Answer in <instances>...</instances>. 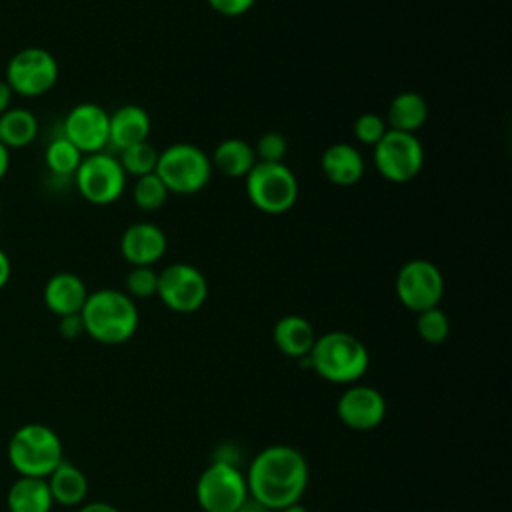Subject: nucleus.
Instances as JSON below:
<instances>
[{
	"instance_id": "1",
	"label": "nucleus",
	"mask_w": 512,
	"mask_h": 512,
	"mask_svg": "<svg viewBox=\"0 0 512 512\" xmlns=\"http://www.w3.org/2000/svg\"><path fill=\"white\" fill-rule=\"evenodd\" d=\"M244 474L250 498L270 512L300 502L310 480L306 456L288 444L262 448Z\"/></svg>"
},
{
	"instance_id": "2",
	"label": "nucleus",
	"mask_w": 512,
	"mask_h": 512,
	"mask_svg": "<svg viewBox=\"0 0 512 512\" xmlns=\"http://www.w3.org/2000/svg\"><path fill=\"white\" fill-rule=\"evenodd\" d=\"M80 318L84 334L106 346L128 342L136 334L140 322L136 302L124 290L116 288L88 292Z\"/></svg>"
},
{
	"instance_id": "3",
	"label": "nucleus",
	"mask_w": 512,
	"mask_h": 512,
	"mask_svg": "<svg viewBox=\"0 0 512 512\" xmlns=\"http://www.w3.org/2000/svg\"><path fill=\"white\" fill-rule=\"evenodd\" d=\"M322 380L330 384H356L368 372L370 352L366 344L344 330H332L316 336L310 354L300 360Z\"/></svg>"
},
{
	"instance_id": "4",
	"label": "nucleus",
	"mask_w": 512,
	"mask_h": 512,
	"mask_svg": "<svg viewBox=\"0 0 512 512\" xmlns=\"http://www.w3.org/2000/svg\"><path fill=\"white\" fill-rule=\"evenodd\" d=\"M8 460L20 476L46 478L64 460L62 440L46 424H24L8 440Z\"/></svg>"
},
{
	"instance_id": "5",
	"label": "nucleus",
	"mask_w": 512,
	"mask_h": 512,
	"mask_svg": "<svg viewBox=\"0 0 512 512\" xmlns=\"http://www.w3.org/2000/svg\"><path fill=\"white\" fill-rule=\"evenodd\" d=\"M156 174L172 194H196L212 176L210 156L196 144L176 142L158 154Z\"/></svg>"
},
{
	"instance_id": "6",
	"label": "nucleus",
	"mask_w": 512,
	"mask_h": 512,
	"mask_svg": "<svg viewBox=\"0 0 512 512\" xmlns=\"http://www.w3.org/2000/svg\"><path fill=\"white\" fill-rule=\"evenodd\" d=\"M194 494L202 512H238L250 498L246 474L238 464L220 458L202 470Z\"/></svg>"
},
{
	"instance_id": "7",
	"label": "nucleus",
	"mask_w": 512,
	"mask_h": 512,
	"mask_svg": "<svg viewBox=\"0 0 512 512\" xmlns=\"http://www.w3.org/2000/svg\"><path fill=\"white\" fill-rule=\"evenodd\" d=\"M246 196L260 212L284 214L296 204L298 180L284 162H256L246 174Z\"/></svg>"
},
{
	"instance_id": "8",
	"label": "nucleus",
	"mask_w": 512,
	"mask_h": 512,
	"mask_svg": "<svg viewBox=\"0 0 512 512\" xmlns=\"http://www.w3.org/2000/svg\"><path fill=\"white\" fill-rule=\"evenodd\" d=\"M74 180L82 198L96 206L116 202L126 188V172L118 156L110 152L86 154L74 172Z\"/></svg>"
},
{
	"instance_id": "9",
	"label": "nucleus",
	"mask_w": 512,
	"mask_h": 512,
	"mask_svg": "<svg viewBox=\"0 0 512 512\" xmlns=\"http://www.w3.org/2000/svg\"><path fill=\"white\" fill-rule=\"evenodd\" d=\"M58 62L52 52L28 46L18 50L6 64V84L12 94L36 98L50 92L58 80Z\"/></svg>"
},
{
	"instance_id": "10",
	"label": "nucleus",
	"mask_w": 512,
	"mask_h": 512,
	"mask_svg": "<svg viewBox=\"0 0 512 512\" xmlns=\"http://www.w3.org/2000/svg\"><path fill=\"white\" fill-rule=\"evenodd\" d=\"M374 168L390 182L404 184L418 176L424 164V148L416 134L386 130L380 142L374 146Z\"/></svg>"
},
{
	"instance_id": "11",
	"label": "nucleus",
	"mask_w": 512,
	"mask_h": 512,
	"mask_svg": "<svg viewBox=\"0 0 512 512\" xmlns=\"http://www.w3.org/2000/svg\"><path fill=\"white\" fill-rule=\"evenodd\" d=\"M156 296L168 310L192 314L208 300V280L196 266L174 262L158 272Z\"/></svg>"
},
{
	"instance_id": "12",
	"label": "nucleus",
	"mask_w": 512,
	"mask_h": 512,
	"mask_svg": "<svg viewBox=\"0 0 512 512\" xmlns=\"http://www.w3.org/2000/svg\"><path fill=\"white\" fill-rule=\"evenodd\" d=\"M394 290L400 304L418 314L440 304L444 296V276L432 260L414 258L398 270Z\"/></svg>"
},
{
	"instance_id": "13",
	"label": "nucleus",
	"mask_w": 512,
	"mask_h": 512,
	"mask_svg": "<svg viewBox=\"0 0 512 512\" xmlns=\"http://www.w3.org/2000/svg\"><path fill=\"white\" fill-rule=\"evenodd\" d=\"M336 416L350 430L370 432L386 418V398L374 386L350 384L336 400Z\"/></svg>"
},
{
	"instance_id": "14",
	"label": "nucleus",
	"mask_w": 512,
	"mask_h": 512,
	"mask_svg": "<svg viewBox=\"0 0 512 512\" xmlns=\"http://www.w3.org/2000/svg\"><path fill=\"white\" fill-rule=\"evenodd\" d=\"M108 122L110 114L94 104H76L64 118V138H68L82 154L104 152L108 146Z\"/></svg>"
},
{
	"instance_id": "15",
	"label": "nucleus",
	"mask_w": 512,
	"mask_h": 512,
	"mask_svg": "<svg viewBox=\"0 0 512 512\" xmlns=\"http://www.w3.org/2000/svg\"><path fill=\"white\" fill-rule=\"evenodd\" d=\"M168 248L166 234L152 222H136L120 236V254L132 266H154Z\"/></svg>"
},
{
	"instance_id": "16",
	"label": "nucleus",
	"mask_w": 512,
	"mask_h": 512,
	"mask_svg": "<svg viewBox=\"0 0 512 512\" xmlns=\"http://www.w3.org/2000/svg\"><path fill=\"white\" fill-rule=\"evenodd\" d=\"M150 134V116L138 104H124L110 114L108 122V146L114 150H126L134 144L146 142Z\"/></svg>"
},
{
	"instance_id": "17",
	"label": "nucleus",
	"mask_w": 512,
	"mask_h": 512,
	"mask_svg": "<svg viewBox=\"0 0 512 512\" xmlns=\"http://www.w3.org/2000/svg\"><path fill=\"white\" fill-rule=\"evenodd\" d=\"M86 298L88 288L84 280L72 272H56L44 286V304L58 318L80 314Z\"/></svg>"
},
{
	"instance_id": "18",
	"label": "nucleus",
	"mask_w": 512,
	"mask_h": 512,
	"mask_svg": "<svg viewBox=\"0 0 512 512\" xmlns=\"http://www.w3.org/2000/svg\"><path fill=\"white\" fill-rule=\"evenodd\" d=\"M320 168L328 182L336 186H354L364 176V156L348 142L330 144L320 158Z\"/></svg>"
},
{
	"instance_id": "19",
	"label": "nucleus",
	"mask_w": 512,
	"mask_h": 512,
	"mask_svg": "<svg viewBox=\"0 0 512 512\" xmlns=\"http://www.w3.org/2000/svg\"><path fill=\"white\" fill-rule=\"evenodd\" d=\"M272 340L284 356L304 360L316 342V332L304 316L286 314L274 324Z\"/></svg>"
},
{
	"instance_id": "20",
	"label": "nucleus",
	"mask_w": 512,
	"mask_h": 512,
	"mask_svg": "<svg viewBox=\"0 0 512 512\" xmlns=\"http://www.w3.org/2000/svg\"><path fill=\"white\" fill-rule=\"evenodd\" d=\"M52 500L62 506H80L88 496L86 474L66 458L46 476Z\"/></svg>"
},
{
	"instance_id": "21",
	"label": "nucleus",
	"mask_w": 512,
	"mask_h": 512,
	"mask_svg": "<svg viewBox=\"0 0 512 512\" xmlns=\"http://www.w3.org/2000/svg\"><path fill=\"white\" fill-rule=\"evenodd\" d=\"M256 162L258 160L254 146L242 138L222 140L210 156L212 168H216L220 174L228 178H246V174L254 168Z\"/></svg>"
},
{
	"instance_id": "22",
	"label": "nucleus",
	"mask_w": 512,
	"mask_h": 512,
	"mask_svg": "<svg viewBox=\"0 0 512 512\" xmlns=\"http://www.w3.org/2000/svg\"><path fill=\"white\" fill-rule=\"evenodd\" d=\"M428 118V102L418 92H400L392 98L386 112V126L390 130L414 134Z\"/></svg>"
},
{
	"instance_id": "23",
	"label": "nucleus",
	"mask_w": 512,
	"mask_h": 512,
	"mask_svg": "<svg viewBox=\"0 0 512 512\" xmlns=\"http://www.w3.org/2000/svg\"><path fill=\"white\" fill-rule=\"evenodd\" d=\"M10 512H50L54 506L46 478L20 476L6 496Z\"/></svg>"
},
{
	"instance_id": "24",
	"label": "nucleus",
	"mask_w": 512,
	"mask_h": 512,
	"mask_svg": "<svg viewBox=\"0 0 512 512\" xmlns=\"http://www.w3.org/2000/svg\"><path fill=\"white\" fill-rule=\"evenodd\" d=\"M38 136V120L28 108H8L0 114V142L10 148H24Z\"/></svg>"
},
{
	"instance_id": "25",
	"label": "nucleus",
	"mask_w": 512,
	"mask_h": 512,
	"mask_svg": "<svg viewBox=\"0 0 512 512\" xmlns=\"http://www.w3.org/2000/svg\"><path fill=\"white\" fill-rule=\"evenodd\" d=\"M82 158L84 154L64 136L54 138L44 152V162L48 170L56 176H74Z\"/></svg>"
},
{
	"instance_id": "26",
	"label": "nucleus",
	"mask_w": 512,
	"mask_h": 512,
	"mask_svg": "<svg viewBox=\"0 0 512 512\" xmlns=\"http://www.w3.org/2000/svg\"><path fill=\"white\" fill-rule=\"evenodd\" d=\"M158 150L146 140L140 144H134L126 150H120V166L126 172V176H146L156 172V164H158Z\"/></svg>"
},
{
	"instance_id": "27",
	"label": "nucleus",
	"mask_w": 512,
	"mask_h": 512,
	"mask_svg": "<svg viewBox=\"0 0 512 512\" xmlns=\"http://www.w3.org/2000/svg\"><path fill=\"white\" fill-rule=\"evenodd\" d=\"M168 194H170L168 188L164 186V182L158 178L156 172L136 178V184L132 188L134 204L144 212H154L162 208L168 200Z\"/></svg>"
},
{
	"instance_id": "28",
	"label": "nucleus",
	"mask_w": 512,
	"mask_h": 512,
	"mask_svg": "<svg viewBox=\"0 0 512 512\" xmlns=\"http://www.w3.org/2000/svg\"><path fill=\"white\" fill-rule=\"evenodd\" d=\"M416 332L426 344H442L450 336V318L440 306L422 310L416 314Z\"/></svg>"
},
{
	"instance_id": "29",
	"label": "nucleus",
	"mask_w": 512,
	"mask_h": 512,
	"mask_svg": "<svg viewBox=\"0 0 512 512\" xmlns=\"http://www.w3.org/2000/svg\"><path fill=\"white\" fill-rule=\"evenodd\" d=\"M158 290V272L154 266H132L124 278V292L136 298H152Z\"/></svg>"
},
{
	"instance_id": "30",
	"label": "nucleus",
	"mask_w": 512,
	"mask_h": 512,
	"mask_svg": "<svg viewBox=\"0 0 512 512\" xmlns=\"http://www.w3.org/2000/svg\"><path fill=\"white\" fill-rule=\"evenodd\" d=\"M354 136L358 142L366 146H376L380 138L386 134V120L376 112H364L354 120Z\"/></svg>"
},
{
	"instance_id": "31",
	"label": "nucleus",
	"mask_w": 512,
	"mask_h": 512,
	"mask_svg": "<svg viewBox=\"0 0 512 512\" xmlns=\"http://www.w3.org/2000/svg\"><path fill=\"white\" fill-rule=\"evenodd\" d=\"M254 152H256L258 162L278 164V162H284V156L288 152V142H286L284 134H280L276 130H270V132H264L258 138V142L254 146Z\"/></svg>"
},
{
	"instance_id": "32",
	"label": "nucleus",
	"mask_w": 512,
	"mask_h": 512,
	"mask_svg": "<svg viewBox=\"0 0 512 512\" xmlns=\"http://www.w3.org/2000/svg\"><path fill=\"white\" fill-rule=\"evenodd\" d=\"M208 4L214 12L234 18V16H242L248 10H252L256 0H208Z\"/></svg>"
},
{
	"instance_id": "33",
	"label": "nucleus",
	"mask_w": 512,
	"mask_h": 512,
	"mask_svg": "<svg viewBox=\"0 0 512 512\" xmlns=\"http://www.w3.org/2000/svg\"><path fill=\"white\" fill-rule=\"evenodd\" d=\"M58 330L66 340H74L80 334H84V324L80 314H70V316H62L58 322Z\"/></svg>"
},
{
	"instance_id": "34",
	"label": "nucleus",
	"mask_w": 512,
	"mask_h": 512,
	"mask_svg": "<svg viewBox=\"0 0 512 512\" xmlns=\"http://www.w3.org/2000/svg\"><path fill=\"white\" fill-rule=\"evenodd\" d=\"M10 274H12V264H10V258L8 254L0 248V290L8 284L10 280Z\"/></svg>"
},
{
	"instance_id": "35",
	"label": "nucleus",
	"mask_w": 512,
	"mask_h": 512,
	"mask_svg": "<svg viewBox=\"0 0 512 512\" xmlns=\"http://www.w3.org/2000/svg\"><path fill=\"white\" fill-rule=\"evenodd\" d=\"M78 512H120V510L108 502H88V504H82Z\"/></svg>"
},
{
	"instance_id": "36",
	"label": "nucleus",
	"mask_w": 512,
	"mask_h": 512,
	"mask_svg": "<svg viewBox=\"0 0 512 512\" xmlns=\"http://www.w3.org/2000/svg\"><path fill=\"white\" fill-rule=\"evenodd\" d=\"M12 102V90L6 84V80H0V114H4L10 108Z\"/></svg>"
},
{
	"instance_id": "37",
	"label": "nucleus",
	"mask_w": 512,
	"mask_h": 512,
	"mask_svg": "<svg viewBox=\"0 0 512 512\" xmlns=\"http://www.w3.org/2000/svg\"><path fill=\"white\" fill-rule=\"evenodd\" d=\"M8 166H10V152H8V148L0 142V180L6 176Z\"/></svg>"
},
{
	"instance_id": "38",
	"label": "nucleus",
	"mask_w": 512,
	"mask_h": 512,
	"mask_svg": "<svg viewBox=\"0 0 512 512\" xmlns=\"http://www.w3.org/2000/svg\"><path fill=\"white\" fill-rule=\"evenodd\" d=\"M238 512H270V510H268V508H264V506H260V504H258V502H254V500H252V502L248 500V502H246Z\"/></svg>"
},
{
	"instance_id": "39",
	"label": "nucleus",
	"mask_w": 512,
	"mask_h": 512,
	"mask_svg": "<svg viewBox=\"0 0 512 512\" xmlns=\"http://www.w3.org/2000/svg\"><path fill=\"white\" fill-rule=\"evenodd\" d=\"M278 512H308V508H306V506H302L300 502H296V504L286 506V508H282V510H278Z\"/></svg>"
},
{
	"instance_id": "40",
	"label": "nucleus",
	"mask_w": 512,
	"mask_h": 512,
	"mask_svg": "<svg viewBox=\"0 0 512 512\" xmlns=\"http://www.w3.org/2000/svg\"><path fill=\"white\" fill-rule=\"evenodd\" d=\"M0 212H2V200H0Z\"/></svg>"
}]
</instances>
